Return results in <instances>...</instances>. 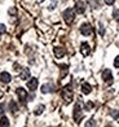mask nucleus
Instances as JSON below:
<instances>
[{
    "instance_id": "obj_21",
    "label": "nucleus",
    "mask_w": 119,
    "mask_h": 127,
    "mask_svg": "<svg viewBox=\"0 0 119 127\" xmlns=\"http://www.w3.org/2000/svg\"><path fill=\"white\" fill-rule=\"evenodd\" d=\"M96 125H97V123H96V122H95L93 119H91V121H88V122L86 123V126H96Z\"/></svg>"
},
{
    "instance_id": "obj_24",
    "label": "nucleus",
    "mask_w": 119,
    "mask_h": 127,
    "mask_svg": "<svg viewBox=\"0 0 119 127\" xmlns=\"http://www.w3.org/2000/svg\"><path fill=\"white\" fill-rule=\"evenodd\" d=\"M114 66H115V67H119V56L115 57V60H114Z\"/></svg>"
},
{
    "instance_id": "obj_3",
    "label": "nucleus",
    "mask_w": 119,
    "mask_h": 127,
    "mask_svg": "<svg viewBox=\"0 0 119 127\" xmlns=\"http://www.w3.org/2000/svg\"><path fill=\"white\" fill-rule=\"evenodd\" d=\"M83 118V112H82V105H80V102H78L75 108H74V119H75V122H80Z\"/></svg>"
},
{
    "instance_id": "obj_13",
    "label": "nucleus",
    "mask_w": 119,
    "mask_h": 127,
    "mask_svg": "<svg viewBox=\"0 0 119 127\" xmlns=\"http://www.w3.org/2000/svg\"><path fill=\"white\" fill-rule=\"evenodd\" d=\"M53 52H54V56L57 57V59H61V57L65 56V49L62 47H56Z\"/></svg>"
},
{
    "instance_id": "obj_9",
    "label": "nucleus",
    "mask_w": 119,
    "mask_h": 127,
    "mask_svg": "<svg viewBox=\"0 0 119 127\" xmlns=\"http://www.w3.org/2000/svg\"><path fill=\"white\" fill-rule=\"evenodd\" d=\"M53 91H54V86L52 83H47V84L42 86V92L43 94H49V92H53Z\"/></svg>"
},
{
    "instance_id": "obj_6",
    "label": "nucleus",
    "mask_w": 119,
    "mask_h": 127,
    "mask_svg": "<svg viewBox=\"0 0 119 127\" xmlns=\"http://www.w3.org/2000/svg\"><path fill=\"white\" fill-rule=\"evenodd\" d=\"M102 79L105 80L107 84H110V83L113 82V73H111V70H109V69L104 70V73H102Z\"/></svg>"
},
{
    "instance_id": "obj_14",
    "label": "nucleus",
    "mask_w": 119,
    "mask_h": 127,
    "mask_svg": "<svg viewBox=\"0 0 119 127\" xmlns=\"http://www.w3.org/2000/svg\"><path fill=\"white\" fill-rule=\"evenodd\" d=\"M91 91H92V87H91L89 83H83V84H82V92H83L84 95L91 94Z\"/></svg>"
},
{
    "instance_id": "obj_16",
    "label": "nucleus",
    "mask_w": 119,
    "mask_h": 127,
    "mask_svg": "<svg viewBox=\"0 0 119 127\" xmlns=\"http://www.w3.org/2000/svg\"><path fill=\"white\" fill-rule=\"evenodd\" d=\"M44 110H45V106L44 105H39L35 110H34V114H35V115H40Z\"/></svg>"
},
{
    "instance_id": "obj_2",
    "label": "nucleus",
    "mask_w": 119,
    "mask_h": 127,
    "mask_svg": "<svg viewBox=\"0 0 119 127\" xmlns=\"http://www.w3.org/2000/svg\"><path fill=\"white\" fill-rule=\"evenodd\" d=\"M64 20L67 25H71L75 20V10L72 8H67L64 12Z\"/></svg>"
},
{
    "instance_id": "obj_23",
    "label": "nucleus",
    "mask_w": 119,
    "mask_h": 127,
    "mask_svg": "<svg viewBox=\"0 0 119 127\" xmlns=\"http://www.w3.org/2000/svg\"><path fill=\"white\" fill-rule=\"evenodd\" d=\"M100 34H101V35H104V34H105V27H104L102 24H100Z\"/></svg>"
},
{
    "instance_id": "obj_22",
    "label": "nucleus",
    "mask_w": 119,
    "mask_h": 127,
    "mask_svg": "<svg viewBox=\"0 0 119 127\" xmlns=\"http://www.w3.org/2000/svg\"><path fill=\"white\" fill-rule=\"evenodd\" d=\"M110 114H111V117H114L115 119H117V118H119V113H117V110H113Z\"/></svg>"
},
{
    "instance_id": "obj_7",
    "label": "nucleus",
    "mask_w": 119,
    "mask_h": 127,
    "mask_svg": "<svg viewBox=\"0 0 119 127\" xmlns=\"http://www.w3.org/2000/svg\"><path fill=\"white\" fill-rule=\"evenodd\" d=\"M75 12L79 13V14H83L84 12H86V4H84L82 0L76 1V4H75Z\"/></svg>"
},
{
    "instance_id": "obj_10",
    "label": "nucleus",
    "mask_w": 119,
    "mask_h": 127,
    "mask_svg": "<svg viewBox=\"0 0 119 127\" xmlns=\"http://www.w3.org/2000/svg\"><path fill=\"white\" fill-rule=\"evenodd\" d=\"M0 80H1L3 83H9L10 80H12V77H10V74L7 73V71H3L0 74Z\"/></svg>"
},
{
    "instance_id": "obj_19",
    "label": "nucleus",
    "mask_w": 119,
    "mask_h": 127,
    "mask_svg": "<svg viewBox=\"0 0 119 127\" xmlns=\"http://www.w3.org/2000/svg\"><path fill=\"white\" fill-rule=\"evenodd\" d=\"M8 13H9V14H12V16H16V14H17V9H16L14 7H12V8H9V9H8Z\"/></svg>"
},
{
    "instance_id": "obj_1",
    "label": "nucleus",
    "mask_w": 119,
    "mask_h": 127,
    "mask_svg": "<svg viewBox=\"0 0 119 127\" xmlns=\"http://www.w3.org/2000/svg\"><path fill=\"white\" fill-rule=\"evenodd\" d=\"M61 96H62V99L65 100L66 104H70L72 101V96H74V94H72V88H71V84L69 86H66V87L62 90L61 92Z\"/></svg>"
},
{
    "instance_id": "obj_30",
    "label": "nucleus",
    "mask_w": 119,
    "mask_h": 127,
    "mask_svg": "<svg viewBox=\"0 0 119 127\" xmlns=\"http://www.w3.org/2000/svg\"><path fill=\"white\" fill-rule=\"evenodd\" d=\"M36 1H38V3H43V1H44V0H36Z\"/></svg>"
},
{
    "instance_id": "obj_18",
    "label": "nucleus",
    "mask_w": 119,
    "mask_h": 127,
    "mask_svg": "<svg viewBox=\"0 0 119 127\" xmlns=\"http://www.w3.org/2000/svg\"><path fill=\"white\" fill-rule=\"evenodd\" d=\"M113 17H114L117 21H119V9H114V10H113Z\"/></svg>"
},
{
    "instance_id": "obj_17",
    "label": "nucleus",
    "mask_w": 119,
    "mask_h": 127,
    "mask_svg": "<svg viewBox=\"0 0 119 127\" xmlns=\"http://www.w3.org/2000/svg\"><path fill=\"white\" fill-rule=\"evenodd\" d=\"M10 123H9V119L7 117H1L0 118V126H4V127H8Z\"/></svg>"
},
{
    "instance_id": "obj_28",
    "label": "nucleus",
    "mask_w": 119,
    "mask_h": 127,
    "mask_svg": "<svg viewBox=\"0 0 119 127\" xmlns=\"http://www.w3.org/2000/svg\"><path fill=\"white\" fill-rule=\"evenodd\" d=\"M3 113H4V105L0 104V114H3Z\"/></svg>"
},
{
    "instance_id": "obj_5",
    "label": "nucleus",
    "mask_w": 119,
    "mask_h": 127,
    "mask_svg": "<svg viewBox=\"0 0 119 127\" xmlns=\"http://www.w3.org/2000/svg\"><path fill=\"white\" fill-rule=\"evenodd\" d=\"M17 96H18V99L21 102H26L27 101V92L25 91V88H17Z\"/></svg>"
},
{
    "instance_id": "obj_8",
    "label": "nucleus",
    "mask_w": 119,
    "mask_h": 127,
    "mask_svg": "<svg viewBox=\"0 0 119 127\" xmlns=\"http://www.w3.org/2000/svg\"><path fill=\"white\" fill-rule=\"evenodd\" d=\"M38 84H39V82L36 78H31L30 80H27V88L31 91H35L38 88Z\"/></svg>"
},
{
    "instance_id": "obj_11",
    "label": "nucleus",
    "mask_w": 119,
    "mask_h": 127,
    "mask_svg": "<svg viewBox=\"0 0 119 127\" xmlns=\"http://www.w3.org/2000/svg\"><path fill=\"white\" fill-rule=\"evenodd\" d=\"M20 78H21L22 80H27V79H30V70H29V69H27V67L22 69L21 73H20Z\"/></svg>"
},
{
    "instance_id": "obj_25",
    "label": "nucleus",
    "mask_w": 119,
    "mask_h": 127,
    "mask_svg": "<svg viewBox=\"0 0 119 127\" xmlns=\"http://www.w3.org/2000/svg\"><path fill=\"white\" fill-rule=\"evenodd\" d=\"M93 106V104L92 102H88V104H86V106H84V109H86V110H89Z\"/></svg>"
},
{
    "instance_id": "obj_29",
    "label": "nucleus",
    "mask_w": 119,
    "mask_h": 127,
    "mask_svg": "<svg viewBox=\"0 0 119 127\" xmlns=\"http://www.w3.org/2000/svg\"><path fill=\"white\" fill-rule=\"evenodd\" d=\"M3 96H4V94H3V91H1V90H0V99H1V97H3Z\"/></svg>"
},
{
    "instance_id": "obj_15",
    "label": "nucleus",
    "mask_w": 119,
    "mask_h": 127,
    "mask_svg": "<svg viewBox=\"0 0 119 127\" xmlns=\"http://www.w3.org/2000/svg\"><path fill=\"white\" fill-rule=\"evenodd\" d=\"M9 109H10V112H12L13 114L18 112V106H17V104L14 101H10L9 102Z\"/></svg>"
},
{
    "instance_id": "obj_26",
    "label": "nucleus",
    "mask_w": 119,
    "mask_h": 127,
    "mask_svg": "<svg viewBox=\"0 0 119 127\" xmlns=\"http://www.w3.org/2000/svg\"><path fill=\"white\" fill-rule=\"evenodd\" d=\"M5 32V25L0 24V34H4Z\"/></svg>"
},
{
    "instance_id": "obj_27",
    "label": "nucleus",
    "mask_w": 119,
    "mask_h": 127,
    "mask_svg": "<svg viewBox=\"0 0 119 127\" xmlns=\"http://www.w3.org/2000/svg\"><path fill=\"white\" fill-rule=\"evenodd\" d=\"M105 1V4H107V5H113L115 3V0H104Z\"/></svg>"
},
{
    "instance_id": "obj_20",
    "label": "nucleus",
    "mask_w": 119,
    "mask_h": 127,
    "mask_svg": "<svg viewBox=\"0 0 119 127\" xmlns=\"http://www.w3.org/2000/svg\"><path fill=\"white\" fill-rule=\"evenodd\" d=\"M56 5H57V1H52V3L49 4V7H48V9H49V10H53V9L56 8Z\"/></svg>"
},
{
    "instance_id": "obj_31",
    "label": "nucleus",
    "mask_w": 119,
    "mask_h": 127,
    "mask_svg": "<svg viewBox=\"0 0 119 127\" xmlns=\"http://www.w3.org/2000/svg\"><path fill=\"white\" fill-rule=\"evenodd\" d=\"M118 22H119V21H118Z\"/></svg>"
},
{
    "instance_id": "obj_4",
    "label": "nucleus",
    "mask_w": 119,
    "mask_h": 127,
    "mask_svg": "<svg viewBox=\"0 0 119 127\" xmlns=\"http://www.w3.org/2000/svg\"><path fill=\"white\" fill-rule=\"evenodd\" d=\"M80 32L84 36H89L91 34H92V26H91L89 24H83L80 26Z\"/></svg>"
},
{
    "instance_id": "obj_12",
    "label": "nucleus",
    "mask_w": 119,
    "mask_h": 127,
    "mask_svg": "<svg viewBox=\"0 0 119 127\" xmlns=\"http://www.w3.org/2000/svg\"><path fill=\"white\" fill-rule=\"evenodd\" d=\"M80 52H82V55L83 56H88L91 53V48H89V45L87 43H82L80 45Z\"/></svg>"
}]
</instances>
